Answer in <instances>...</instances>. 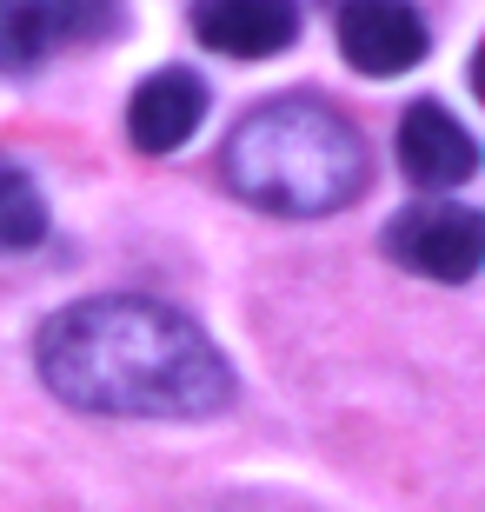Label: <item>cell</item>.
<instances>
[{
	"label": "cell",
	"instance_id": "1",
	"mask_svg": "<svg viewBox=\"0 0 485 512\" xmlns=\"http://www.w3.org/2000/svg\"><path fill=\"white\" fill-rule=\"evenodd\" d=\"M40 386L94 419H213L233 399V366L206 326L147 293L60 306L34 340Z\"/></svg>",
	"mask_w": 485,
	"mask_h": 512
},
{
	"label": "cell",
	"instance_id": "2",
	"mask_svg": "<svg viewBox=\"0 0 485 512\" xmlns=\"http://www.w3.org/2000/svg\"><path fill=\"white\" fill-rule=\"evenodd\" d=\"M366 173H373V153L359 127L313 94L260 100L220 147V180L246 207L280 213V220H319V213L353 207L366 193Z\"/></svg>",
	"mask_w": 485,
	"mask_h": 512
},
{
	"label": "cell",
	"instance_id": "3",
	"mask_svg": "<svg viewBox=\"0 0 485 512\" xmlns=\"http://www.w3.org/2000/svg\"><path fill=\"white\" fill-rule=\"evenodd\" d=\"M120 0H0V74H34L67 47L107 40Z\"/></svg>",
	"mask_w": 485,
	"mask_h": 512
},
{
	"label": "cell",
	"instance_id": "4",
	"mask_svg": "<svg viewBox=\"0 0 485 512\" xmlns=\"http://www.w3.org/2000/svg\"><path fill=\"white\" fill-rule=\"evenodd\" d=\"M386 253L419 280L466 286L485 260V220L459 200H419L386 227Z\"/></svg>",
	"mask_w": 485,
	"mask_h": 512
},
{
	"label": "cell",
	"instance_id": "5",
	"mask_svg": "<svg viewBox=\"0 0 485 512\" xmlns=\"http://www.w3.org/2000/svg\"><path fill=\"white\" fill-rule=\"evenodd\" d=\"M339 54L366 80L412 74L426 60V20L412 0H346L339 7Z\"/></svg>",
	"mask_w": 485,
	"mask_h": 512
},
{
	"label": "cell",
	"instance_id": "6",
	"mask_svg": "<svg viewBox=\"0 0 485 512\" xmlns=\"http://www.w3.org/2000/svg\"><path fill=\"white\" fill-rule=\"evenodd\" d=\"M399 167H406L412 187L452 193V187H466L472 173H479V140L452 120V107L412 100L406 120H399Z\"/></svg>",
	"mask_w": 485,
	"mask_h": 512
},
{
	"label": "cell",
	"instance_id": "7",
	"mask_svg": "<svg viewBox=\"0 0 485 512\" xmlns=\"http://www.w3.org/2000/svg\"><path fill=\"white\" fill-rule=\"evenodd\" d=\"M206 120V80L193 67H160L127 100V140L140 153H180Z\"/></svg>",
	"mask_w": 485,
	"mask_h": 512
},
{
	"label": "cell",
	"instance_id": "8",
	"mask_svg": "<svg viewBox=\"0 0 485 512\" xmlns=\"http://www.w3.org/2000/svg\"><path fill=\"white\" fill-rule=\"evenodd\" d=\"M193 34L213 54L266 60V54H286L299 40V7L293 0H200L193 7Z\"/></svg>",
	"mask_w": 485,
	"mask_h": 512
},
{
	"label": "cell",
	"instance_id": "9",
	"mask_svg": "<svg viewBox=\"0 0 485 512\" xmlns=\"http://www.w3.org/2000/svg\"><path fill=\"white\" fill-rule=\"evenodd\" d=\"M40 240H47V200L27 180V167L0 153V253H27Z\"/></svg>",
	"mask_w": 485,
	"mask_h": 512
}]
</instances>
